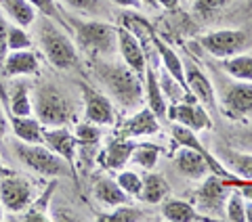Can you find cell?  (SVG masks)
<instances>
[{
	"instance_id": "obj_24",
	"label": "cell",
	"mask_w": 252,
	"mask_h": 222,
	"mask_svg": "<svg viewBox=\"0 0 252 222\" xmlns=\"http://www.w3.org/2000/svg\"><path fill=\"white\" fill-rule=\"evenodd\" d=\"M162 216L170 222H191V220H202L198 210L187 201L181 199H170L162 205Z\"/></svg>"
},
{
	"instance_id": "obj_31",
	"label": "cell",
	"mask_w": 252,
	"mask_h": 222,
	"mask_svg": "<svg viewBox=\"0 0 252 222\" xmlns=\"http://www.w3.org/2000/svg\"><path fill=\"white\" fill-rule=\"evenodd\" d=\"M103 220H112V222H137V220H145V214L143 210L139 208H132L128 203H122L118 205V210L109 216H103Z\"/></svg>"
},
{
	"instance_id": "obj_42",
	"label": "cell",
	"mask_w": 252,
	"mask_h": 222,
	"mask_svg": "<svg viewBox=\"0 0 252 222\" xmlns=\"http://www.w3.org/2000/svg\"><path fill=\"white\" fill-rule=\"evenodd\" d=\"M244 214H246V220L252 222V201H250V199L244 203Z\"/></svg>"
},
{
	"instance_id": "obj_35",
	"label": "cell",
	"mask_w": 252,
	"mask_h": 222,
	"mask_svg": "<svg viewBox=\"0 0 252 222\" xmlns=\"http://www.w3.org/2000/svg\"><path fill=\"white\" fill-rule=\"evenodd\" d=\"M63 2H65L72 11L82 13V15H94V13L103 11L101 0H63Z\"/></svg>"
},
{
	"instance_id": "obj_13",
	"label": "cell",
	"mask_w": 252,
	"mask_h": 222,
	"mask_svg": "<svg viewBox=\"0 0 252 222\" xmlns=\"http://www.w3.org/2000/svg\"><path fill=\"white\" fill-rule=\"evenodd\" d=\"M168 120L185 126V128L193 130V132L206 130L212 126L208 113L198 105V103H185V101L172 103V107L168 109Z\"/></svg>"
},
{
	"instance_id": "obj_44",
	"label": "cell",
	"mask_w": 252,
	"mask_h": 222,
	"mask_svg": "<svg viewBox=\"0 0 252 222\" xmlns=\"http://www.w3.org/2000/svg\"><path fill=\"white\" fill-rule=\"evenodd\" d=\"M4 218V214H2V203H0V220Z\"/></svg>"
},
{
	"instance_id": "obj_34",
	"label": "cell",
	"mask_w": 252,
	"mask_h": 222,
	"mask_svg": "<svg viewBox=\"0 0 252 222\" xmlns=\"http://www.w3.org/2000/svg\"><path fill=\"white\" fill-rule=\"evenodd\" d=\"M231 0H193V11H198L202 17H210L219 11H223Z\"/></svg>"
},
{
	"instance_id": "obj_22",
	"label": "cell",
	"mask_w": 252,
	"mask_h": 222,
	"mask_svg": "<svg viewBox=\"0 0 252 222\" xmlns=\"http://www.w3.org/2000/svg\"><path fill=\"white\" fill-rule=\"evenodd\" d=\"M156 51L160 53V57L164 61V69L168 71V74L175 78V80L179 84H183L185 88H187V84H185V69H183V59L177 55V51H172L170 46L164 42V40H156Z\"/></svg>"
},
{
	"instance_id": "obj_33",
	"label": "cell",
	"mask_w": 252,
	"mask_h": 222,
	"mask_svg": "<svg viewBox=\"0 0 252 222\" xmlns=\"http://www.w3.org/2000/svg\"><path fill=\"white\" fill-rule=\"evenodd\" d=\"M32 46V38L19 26H9V51H26Z\"/></svg>"
},
{
	"instance_id": "obj_2",
	"label": "cell",
	"mask_w": 252,
	"mask_h": 222,
	"mask_svg": "<svg viewBox=\"0 0 252 222\" xmlns=\"http://www.w3.org/2000/svg\"><path fill=\"white\" fill-rule=\"evenodd\" d=\"M38 42L40 49L44 51V57L51 61V65L57 69H72L78 63V51L74 42L65 36V31H61L53 23V19L44 17L38 21Z\"/></svg>"
},
{
	"instance_id": "obj_30",
	"label": "cell",
	"mask_w": 252,
	"mask_h": 222,
	"mask_svg": "<svg viewBox=\"0 0 252 222\" xmlns=\"http://www.w3.org/2000/svg\"><path fill=\"white\" fill-rule=\"evenodd\" d=\"M118 185L122 187V191L126 195H132V197H141V189H143V178H139V174L130 172V170H122L118 174Z\"/></svg>"
},
{
	"instance_id": "obj_1",
	"label": "cell",
	"mask_w": 252,
	"mask_h": 222,
	"mask_svg": "<svg viewBox=\"0 0 252 222\" xmlns=\"http://www.w3.org/2000/svg\"><path fill=\"white\" fill-rule=\"evenodd\" d=\"M97 76L118 105L124 109H139L143 101L141 78L128 65H101L97 69Z\"/></svg>"
},
{
	"instance_id": "obj_10",
	"label": "cell",
	"mask_w": 252,
	"mask_h": 222,
	"mask_svg": "<svg viewBox=\"0 0 252 222\" xmlns=\"http://www.w3.org/2000/svg\"><path fill=\"white\" fill-rule=\"evenodd\" d=\"M82 97H84V115L86 120L97 126H114L116 124V111L114 105L105 94L93 90L91 86L82 84Z\"/></svg>"
},
{
	"instance_id": "obj_19",
	"label": "cell",
	"mask_w": 252,
	"mask_h": 222,
	"mask_svg": "<svg viewBox=\"0 0 252 222\" xmlns=\"http://www.w3.org/2000/svg\"><path fill=\"white\" fill-rule=\"evenodd\" d=\"M145 84H147V103H149V109L154 111V115L158 120H168V105H166V97L160 88V82H158V76L156 71L149 67H145Z\"/></svg>"
},
{
	"instance_id": "obj_4",
	"label": "cell",
	"mask_w": 252,
	"mask_h": 222,
	"mask_svg": "<svg viewBox=\"0 0 252 222\" xmlns=\"http://www.w3.org/2000/svg\"><path fill=\"white\" fill-rule=\"evenodd\" d=\"M67 21L74 26L76 42L89 53H112L118 44V29L109 23L94 19H76L69 15Z\"/></svg>"
},
{
	"instance_id": "obj_23",
	"label": "cell",
	"mask_w": 252,
	"mask_h": 222,
	"mask_svg": "<svg viewBox=\"0 0 252 222\" xmlns=\"http://www.w3.org/2000/svg\"><path fill=\"white\" fill-rule=\"evenodd\" d=\"M223 71L231 76L233 80L240 82H252V57L250 55H233L223 61Z\"/></svg>"
},
{
	"instance_id": "obj_36",
	"label": "cell",
	"mask_w": 252,
	"mask_h": 222,
	"mask_svg": "<svg viewBox=\"0 0 252 222\" xmlns=\"http://www.w3.org/2000/svg\"><path fill=\"white\" fill-rule=\"evenodd\" d=\"M28 2L34 6V9L40 13V15H44V17H49V19H53V21L61 19V15H59V11H57V4H55V0H28Z\"/></svg>"
},
{
	"instance_id": "obj_21",
	"label": "cell",
	"mask_w": 252,
	"mask_h": 222,
	"mask_svg": "<svg viewBox=\"0 0 252 222\" xmlns=\"http://www.w3.org/2000/svg\"><path fill=\"white\" fill-rule=\"evenodd\" d=\"M11 130L23 142H42V124L32 115H11Z\"/></svg>"
},
{
	"instance_id": "obj_26",
	"label": "cell",
	"mask_w": 252,
	"mask_h": 222,
	"mask_svg": "<svg viewBox=\"0 0 252 222\" xmlns=\"http://www.w3.org/2000/svg\"><path fill=\"white\" fill-rule=\"evenodd\" d=\"M223 164L229 168L233 174L244 178H252V155L246 153H235V151H223Z\"/></svg>"
},
{
	"instance_id": "obj_43",
	"label": "cell",
	"mask_w": 252,
	"mask_h": 222,
	"mask_svg": "<svg viewBox=\"0 0 252 222\" xmlns=\"http://www.w3.org/2000/svg\"><path fill=\"white\" fill-rule=\"evenodd\" d=\"M143 4H147V6H156V0H141Z\"/></svg>"
},
{
	"instance_id": "obj_40",
	"label": "cell",
	"mask_w": 252,
	"mask_h": 222,
	"mask_svg": "<svg viewBox=\"0 0 252 222\" xmlns=\"http://www.w3.org/2000/svg\"><path fill=\"white\" fill-rule=\"evenodd\" d=\"M240 193L244 195V199L252 201V182H244V185H240Z\"/></svg>"
},
{
	"instance_id": "obj_18",
	"label": "cell",
	"mask_w": 252,
	"mask_h": 222,
	"mask_svg": "<svg viewBox=\"0 0 252 222\" xmlns=\"http://www.w3.org/2000/svg\"><path fill=\"white\" fill-rule=\"evenodd\" d=\"M158 130H160V124H158V117L154 115L152 109H139L137 113L124 124V137L126 139L149 137V134H156Z\"/></svg>"
},
{
	"instance_id": "obj_11",
	"label": "cell",
	"mask_w": 252,
	"mask_h": 222,
	"mask_svg": "<svg viewBox=\"0 0 252 222\" xmlns=\"http://www.w3.org/2000/svg\"><path fill=\"white\" fill-rule=\"evenodd\" d=\"M183 69H185V84H187V88L193 92V97L206 109H215L217 107V90H215V86H212V82L206 78V74H204L193 61H183Z\"/></svg>"
},
{
	"instance_id": "obj_39",
	"label": "cell",
	"mask_w": 252,
	"mask_h": 222,
	"mask_svg": "<svg viewBox=\"0 0 252 222\" xmlns=\"http://www.w3.org/2000/svg\"><path fill=\"white\" fill-rule=\"evenodd\" d=\"M112 2L126 6V9H143V2H141V0H112Z\"/></svg>"
},
{
	"instance_id": "obj_8",
	"label": "cell",
	"mask_w": 252,
	"mask_h": 222,
	"mask_svg": "<svg viewBox=\"0 0 252 222\" xmlns=\"http://www.w3.org/2000/svg\"><path fill=\"white\" fill-rule=\"evenodd\" d=\"M200 44L206 49L210 55H215L219 59H227L233 55L242 53L248 46V36L240 29H219L210 31L200 40Z\"/></svg>"
},
{
	"instance_id": "obj_28",
	"label": "cell",
	"mask_w": 252,
	"mask_h": 222,
	"mask_svg": "<svg viewBox=\"0 0 252 222\" xmlns=\"http://www.w3.org/2000/svg\"><path fill=\"white\" fill-rule=\"evenodd\" d=\"M158 157H160V149L156 145H152V142H143V145H135L130 162H135L143 170H152L158 164Z\"/></svg>"
},
{
	"instance_id": "obj_45",
	"label": "cell",
	"mask_w": 252,
	"mask_h": 222,
	"mask_svg": "<svg viewBox=\"0 0 252 222\" xmlns=\"http://www.w3.org/2000/svg\"><path fill=\"white\" fill-rule=\"evenodd\" d=\"M0 172H2V157H0Z\"/></svg>"
},
{
	"instance_id": "obj_32",
	"label": "cell",
	"mask_w": 252,
	"mask_h": 222,
	"mask_svg": "<svg viewBox=\"0 0 252 222\" xmlns=\"http://www.w3.org/2000/svg\"><path fill=\"white\" fill-rule=\"evenodd\" d=\"M74 137H76V140L80 142V145L93 147V145H97V142L101 140V130L97 128V124H93V122H89V124H80V126L76 128Z\"/></svg>"
},
{
	"instance_id": "obj_17",
	"label": "cell",
	"mask_w": 252,
	"mask_h": 222,
	"mask_svg": "<svg viewBox=\"0 0 252 222\" xmlns=\"http://www.w3.org/2000/svg\"><path fill=\"white\" fill-rule=\"evenodd\" d=\"M0 11L19 28H32L38 19V11L28 0H0Z\"/></svg>"
},
{
	"instance_id": "obj_7",
	"label": "cell",
	"mask_w": 252,
	"mask_h": 222,
	"mask_svg": "<svg viewBox=\"0 0 252 222\" xmlns=\"http://www.w3.org/2000/svg\"><path fill=\"white\" fill-rule=\"evenodd\" d=\"M34 201V187L23 176L0 178V203L9 212H23Z\"/></svg>"
},
{
	"instance_id": "obj_14",
	"label": "cell",
	"mask_w": 252,
	"mask_h": 222,
	"mask_svg": "<svg viewBox=\"0 0 252 222\" xmlns=\"http://www.w3.org/2000/svg\"><path fill=\"white\" fill-rule=\"evenodd\" d=\"M42 142L51 149V151L61 155L63 160H67L69 164L74 162L76 142L78 140L67 128H63V126H55V128H51V130L42 128Z\"/></svg>"
},
{
	"instance_id": "obj_20",
	"label": "cell",
	"mask_w": 252,
	"mask_h": 222,
	"mask_svg": "<svg viewBox=\"0 0 252 222\" xmlns=\"http://www.w3.org/2000/svg\"><path fill=\"white\" fill-rule=\"evenodd\" d=\"M93 195H94V199L107 205V208H118V205H122V203H128V195H126L122 191V187L112 178H101L94 182Z\"/></svg>"
},
{
	"instance_id": "obj_41",
	"label": "cell",
	"mask_w": 252,
	"mask_h": 222,
	"mask_svg": "<svg viewBox=\"0 0 252 222\" xmlns=\"http://www.w3.org/2000/svg\"><path fill=\"white\" fill-rule=\"evenodd\" d=\"M156 4L164 6V9H177V6H179V0H156Z\"/></svg>"
},
{
	"instance_id": "obj_9",
	"label": "cell",
	"mask_w": 252,
	"mask_h": 222,
	"mask_svg": "<svg viewBox=\"0 0 252 222\" xmlns=\"http://www.w3.org/2000/svg\"><path fill=\"white\" fill-rule=\"evenodd\" d=\"M225 113H229L235 120L252 115V84L250 82H229L223 84L219 92Z\"/></svg>"
},
{
	"instance_id": "obj_16",
	"label": "cell",
	"mask_w": 252,
	"mask_h": 222,
	"mask_svg": "<svg viewBox=\"0 0 252 222\" xmlns=\"http://www.w3.org/2000/svg\"><path fill=\"white\" fill-rule=\"evenodd\" d=\"M2 71L6 76H30L38 71V59L30 49L26 51H9L2 63Z\"/></svg>"
},
{
	"instance_id": "obj_27",
	"label": "cell",
	"mask_w": 252,
	"mask_h": 222,
	"mask_svg": "<svg viewBox=\"0 0 252 222\" xmlns=\"http://www.w3.org/2000/svg\"><path fill=\"white\" fill-rule=\"evenodd\" d=\"M34 109H32V97L28 86L19 82L13 86L11 92V115H32Z\"/></svg>"
},
{
	"instance_id": "obj_3",
	"label": "cell",
	"mask_w": 252,
	"mask_h": 222,
	"mask_svg": "<svg viewBox=\"0 0 252 222\" xmlns=\"http://www.w3.org/2000/svg\"><path fill=\"white\" fill-rule=\"evenodd\" d=\"M13 153L17 155V160L26 166V168L34 170L36 174H42V176L59 178V176H67V174L72 172L67 160H63L61 155L51 151L49 147H42L40 142L17 140L13 145Z\"/></svg>"
},
{
	"instance_id": "obj_29",
	"label": "cell",
	"mask_w": 252,
	"mask_h": 222,
	"mask_svg": "<svg viewBox=\"0 0 252 222\" xmlns=\"http://www.w3.org/2000/svg\"><path fill=\"white\" fill-rule=\"evenodd\" d=\"M225 218L231 222H244L246 214H244V195L240 191H229L225 203Z\"/></svg>"
},
{
	"instance_id": "obj_6",
	"label": "cell",
	"mask_w": 252,
	"mask_h": 222,
	"mask_svg": "<svg viewBox=\"0 0 252 222\" xmlns=\"http://www.w3.org/2000/svg\"><path fill=\"white\" fill-rule=\"evenodd\" d=\"M229 189L217 174H208L198 191V212H204L206 218H225V203Z\"/></svg>"
},
{
	"instance_id": "obj_38",
	"label": "cell",
	"mask_w": 252,
	"mask_h": 222,
	"mask_svg": "<svg viewBox=\"0 0 252 222\" xmlns=\"http://www.w3.org/2000/svg\"><path fill=\"white\" fill-rule=\"evenodd\" d=\"M6 132H9V120H6V113H4L2 105H0V142L4 140Z\"/></svg>"
},
{
	"instance_id": "obj_12",
	"label": "cell",
	"mask_w": 252,
	"mask_h": 222,
	"mask_svg": "<svg viewBox=\"0 0 252 222\" xmlns=\"http://www.w3.org/2000/svg\"><path fill=\"white\" fill-rule=\"evenodd\" d=\"M118 49H120V55H122L126 65L143 80L145 67H147V57H145V51H143V46H141L139 38L132 34L130 29L120 28L118 29Z\"/></svg>"
},
{
	"instance_id": "obj_25",
	"label": "cell",
	"mask_w": 252,
	"mask_h": 222,
	"mask_svg": "<svg viewBox=\"0 0 252 222\" xmlns=\"http://www.w3.org/2000/svg\"><path fill=\"white\" fill-rule=\"evenodd\" d=\"M166 195H168V185H166V180H164V176H160V174H149V176H145L139 199H143L149 205H156Z\"/></svg>"
},
{
	"instance_id": "obj_37",
	"label": "cell",
	"mask_w": 252,
	"mask_h": 222,
	"mask_svg": "<svg viewBox=\"0 0 252 222\" xmlns=\"http://www.w3.org/2000/svg\"><path fill=\"white\" fill-rule=\"evenodd\" d=\"M6 55H9V21H6V15L0 11V65L4 63Z\"/></svg>"
},
{
	"instance_id": "obj_15",
	"label": "cell",
	"mask_w": 252,
	"mask_h": 222,
	"mask_svg": "<svg viewBox=\"0 0 252 222\" xmlns=\"http://www.w3.org/2000/svg\"><path fill=\"white\" fill-rule=\"evenodd\" d=\"M137 142H132L130 139H116V140H109L105 151L101 153V164L105 166L107 170H122L126 162H130V155H132V149H135Z\"/></svg>"
},
{
	"instance_id": "obj_5",
	"label": "cell",
	"mask_w": 252,
	"mask_h": 222,
	"mask_svg": "<svg viewBox=\"0 0 252 222\" xmlns=\"http://www.w3.org/2000/svg\"><path fill=\"white\" fill-rule=\"evenodd\" d=\"M32 109H34L38 122L44 126H63L69 120V103L53 84H44L34 90Z\"/></svg>"
}]
</instances>
